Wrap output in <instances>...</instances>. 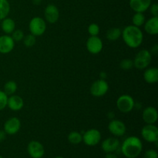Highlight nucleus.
Returning <instances> with one entry per match:
<instances>
[{
	"label": "nucleus",
	"instance_id": "f257e3e1",
	"mask_svg": "<svg viewBox=\"0 0 158 158\" xmlns=\"http://www.w3.org/2000/svg\"><path fill=\"white\" fill-rule=\"evenodd\" d=\"M121 37L125 44L130 48L136 49L141 46L143 40V34L140 27L130 25L122 30Z\"/></svg>",
	"mask_w": 158,
	"mask_h": 158
},
{
	"label": "nucleus",
	"instance_id": "f03ea898",
	"mask_svg": "<svg viewBox=\"0 0 158 158\" xmlns=\"http://www.w3.org/2000/svg\"><path fill=\"white\" fill-rule=\"evenodd\" d=\"M120 151L126 158H137L143 151L141 140L136 136L127 137L120 146Z\"/></svg>",
	"mask_w": 158,
	"mask_h": 158
},
{
	"label": "nucleus",
	"instance_id": "7ed1b4c3",
	"mask_svg": "<svg viewBox=\"0 0 158 158\" xmlns=\"http://www.w3.org/2000/svg\"><path fill=\"white\" fill-rule=\"evenodd\" d=\"M152 60V55L148 49H141L134 57V67L137 69H145L150 66Z\"/></svg>",
	"mask_w": 158,
	"mask_h": 158
},
{
	"label": "nucleus",
	"instance_id": "20e7f679",
	"mask_svg": "<svg viewBox=\"0 0 158 158\" xmlns=\"http://www.w3.org/2000/svg\"><path fill=\"white\" fill-rule=\"evenodd\" d=\"M29 29L30 34L34 36H41L46 30V22L40 16L33 17L29 21Z\"/></svg>",
	"mask_w": 158,
	"mask_h": 158
},
{
	"label": "nucleus",
	"instance_id": "39448f33",
	"mask_svg": "<svg viewBox=\"0 0 158 158\" xmlns=\"http://www.w3.org/2000/svg\"><path fill=\"white\" fill-rule=\"evenodd\" d=\"M135 106V101L131 95L123 94L117 100V107L121 113L127 114L131 112Z\"/></svg>",
	"mask_w": 158,
	"mask_h": 158
},
{
	"label": "nucleus",
	"instance_id": "423d86ee",
	"mask_svg": "<svg viewBox=\"0 0 158 158\" xmlns=\"http://www.w3.org/2000/svg\"><path fill=\"white\" fill-rule=\"evenodd\" d=\"M102 135L100 131L94 128L87 130L83 134V141L86 146L94 147L101 141Z\"/></svg>",
	"mask_w": 158,
	"mask_h": 158
},
{
	"label": "nucleus",
	"instance_id": "0eeeda50",
	"mask_svg": "<svg viewBox=\"0 0 158 158\" xmlns=\"http://www.w3.org/2000/svg\"><path fill=\"white\" fill-rule=\"evenodd\" d=\"M109 90V84L107 82L103 79H99L94 81L90 86L91 95L95 97H101L106 95Z\"/></svg>",
	"mask_w": 158,
	"mask_h": 158
},
{
	"label": "nucleus",
	"instance_id": "6e6552de",
	"mask_svg": "<svg viewBox=\"0 0 158 158\" xmlns=\"http://www.w3.org/2000/svg\"><path fill=\"white\" fill-rule=\"evenodd\" d=\"M141 136L148 143L158 141V128L155 124H146L141 129Z\"/></svg>",
	"mask_w": 158,
	"mask_h": 158
},
{
	"label": "nucleus",
	"instance_id": "1a4fd4ad",
	"mask_svg": "<svg viewBox=\"0 0 158 158\" xmlns=\"http://www.w3.org/2000/svg\"><path fill=\"white\" fill-rule=\"evenodd\" d=\"M108 131L114 137H122L126 134L127 127L122 120L117 119H112L108 124Z\"/></svg>",
	"mask_w": 158,
	"mask_h": 158
},
{
	"label": "nucleus",
	"instance_id": "9d476101",
	"mask_svg": "<svg viewBox=\"0 0 158 158\" xmlns=\"http://www.w3.org/2000/svg\"><path fill=\"white\" fill-rule=\"evenodd\" d=\"M86 47L88 52L94 55L99 54L103 48V43L101 39L98 36H89L86 43Z\"/></svg>",
	"mask_w": 158,
	"mask_h": 158
},
{
	"label": "nucleus",
	"instance_id": "9b49d317",
	"mask_svg": "<svg viewBox=\"0 0 158 158\" xmlns=\"http://www.w3.org/2000/svg\"><path fill=\"white\" fill-rule=\"evenodd\" d=\"M27 152L32 158H43L45 154V148L38 140H31L28 143Z\"/></svg>",
	"mask_w": 158,
	"mask_h": 158
},
{
	"label": "nucleus",
	"instance_id": "f8f14e48",
	"mask_svg": "<svg viewBox=\"0 0 158 158\" xmlns=\"http://www.w3.org/2000/svg\"><path fill=\"white\" fill-rule=\"evenodd\" d=\"M21 128V121L17 117H11L5 122L3 131L7 135H15Z\"/></svg>",
	"mask_w": 158,
	"mask_h": 158
},
{
	"label": "nucleus",
	"instance_id": "ddd939ff",
	"mask_svg": "<svg viewBox=\"0 0 158 158\" xmlns=\"http://www.w3.org/2000/svg\"><path fill=\"white\" fill-rule=\"evenodd\" d=\"M45 21L50 24H54L60 19V11L56 6L49 4L45 8L44 10Z\"/></svg>",
	"mask_w": 158,
	"mask_h": 158
},
{
	"label": "nucleus",
	"instance_id": "4468645a",
	"mask_svg": "<svg viewBox=\"0 0 158 158\" xmlns=\"http://www.w3.org/2000/svg\"><path fill=\"white\" fill-rule=\"evenodd\" d=\"M120 142L117 137H108L101 143V149L105 153H114L120 148Z\"/></svg>",
	"mask_w": 158,
	"mask_h": 158
},
{
	"label": "nucleus",
	"instance_id": "2eb2a0df",
	"mask_svg": "<svg viewBox=\"0 0 158 158\" xmlns=\"http://www.w3.org/2000/svg\"><path fill=\"white\" fill-rule=\"evenodd\" d=\"M15 42L10 35H0V53L8 54L13 50Z\"/></svg>",
	"mask_w": 158,
	"mask_h": 158
},
{
	"label": "nucleus",
	"instance_id": "dca6fc26",
	"mask_svg": "<svg viewBox=\"0 0 158 158\" xmlns=\"http://www.w3.org/2000/svg\"><path fill=\"white\" fill-rule=\"evenodd\" d=\"M142 119L146 124H155L158 119L157 109L154 106L144 108L142 113Z\"/></svg>",
	"mask_w": 158,
	"mask_h": 158
},
{
	"label": "nucleus",
	"instance_id": "f3484780",
	"mask_svg": "<svg viewBox=\"0 0 158 158\" xmlns=\"http://www.w3.org/2000/svg\"><path fill=\"white\" fill-rule=\"evenodd\" d=\"M152 0H130V7L135 12H144L151 6Z\"/></svg>",
	"mask_w": 158,
	"mask_h": 158
},
{
	"label": "nucleus",
	"instance_id": "a211bd4d",
	"mask_svg": "<svg viewBox=\"0 0 158 158\" xmlns=\"http://www.w3.org/2000/svg\"><path fill=\"white\" fill-rule=\"evenodd\" d=\"M7 106L12 111H19L24 106V100L20 96L15 94L9 96Z\"/></svg>",
	"mask_w": 158,
	"mask_h": 158
},
{
	"label": "nucleus",
	"instance_id": "6ab92c4d",
	"mask_svg": "<svg viewBox=\"0 0 158 158\" xmlns=\"http://www.w3.org/2000/svg\"><path fill=\"white\" fill-rule=\"evenodd\" d=\"M144 30L149 35H156L158 34V17L153 16L145 21Z\"/></svg>",
	"mask_w": 158,
	"mask_h": 158
},
{
	"label": "nucleus",
	"instance_id": "aec40b11",
	"mask_svg": "<svg viewBox=\"0 0 158 158\" xmlns=\"http://www.w3.org/2000/svg\"><path fill=\"white\" fill-rule=\"evenodd\" d=\"M143 80L150 84H154L158 82V69L157 67H148L143 74Z\"/></svg>",
	"mask_w": 158,
	"mask_h": 158
},
{
	"label": "nucleus",
	"instance_id": "412c9836",
	"mask_svg": "<svg viewBox=\"0 0 158 158\" xmlns=\"http://www.w3.org/2000/svg\"><path fill=\"white\" fill-rule=\"evenodd\" d=\"M1 29L6 35H11L15 29V23L12 19L6 17L2 20Z\"/></svg>",
	"mask_w": 158,
	"mask_h": 158
},
{
	"label": "nucleus",
	"instance_id": "4be33fe9",
	"mask_svg": "<svg viewBox=\"0 0 158 158\" xmlns=\"http://www.w3.org/2000/svg\"><path fill=\"white\" fill-rule=\"evenodd\" d=\"M121 29L118 27H113L108 29L106 33V38L109 41L114 42L118 40L121 37Z\"/></svg>",
	"mask_w": 158,
	"mask_h": 158
},
{
	"label": "nucleus",
	"instance_id": "5701e85b",
	"mask_svg": "<svg viewBox=\"0 0 158 158\" xmlns=\"http://www.w3.org/2000/svg\"><path fill=\"white\" fill-rule=\"evenodd\" d=\"M10 12V4L8 0H0V20L6 18Z\"/></svg>",
	"mask_w": 158,
	"mask_h": 158
},
{
	"label": "nucleus",
	"instance_id": "b1692460",
	"mask_svg": "<svg viewBox=\"0 0 158 158\" xmlns=\"http://www.w3.org/2000/svg\"><path fill=\"white\" fill-rule=\"evenodd\" d=\"M68 140L72 144H80L83 141V134L78 131H72L68 135Z\"/></svg>",
	"mask_w": 158,
	"mask_h": 158
},
{
	"label": "nucleus",
	"instance_id": "393cba45",
	"mask_svg": "<svg viewBox=\"0 0 158 158\" xmlns=\"http://www.w3.org/2000/svg\"><path fill=\"white\" fill-rule=\"evenodd\" d=\"M17 83L13 80H9V81L6 82V84L4 85V92L6 95L9 96L13 95L17 90Z\"/></svg>",
	"mask_w": 158,
	"mask_h": 158
},
{
	"label": "nucleus",
	"instance_id": "a878e982",
	"mask_svg": "<svg viewBox=\"0 0 158 158\" xmlns=\"http://www.w3.org/2000/svg\"><path fill=\"white\" fill-rule=\"evenodd\" d=\"M146 19H145V15L143 12H135L132 17V23L134 26H137V27H140V26H143Z\"/></svg>",
	"mask_w": 158,
	"mask_h": 158
},
{
	"label": "nucleus",
	"instance_id": "bb28decb",
	"mask_svg": "<svg viewBox=\"0 0 158 158\" xmlns=\"http://www.w3.org/2000/svg\"><path fill=\"white\" fill-rule=\"evenodd\" d=\"M23 44L26 47H32L35 44V43H36V37L34 36L32 34H28V35H25L23 40Z\"/></svg>",
	"mask_w": 158,
	"mask_h": 158
},
{
	"label": "nucleus",
	"instance_id": "cd10ccee",
	"mask_svg": "<svg viewBox=\"0 0 158 158\" xmlns=\"http://www.w3.org/2000/svg\"><path fill=\"white\" fill-rule=\"evenodd\" d=\"M100 26L97 23H91L87 28V32L90 36H96L100 33Z\"/></svg>",
	"mask_w": 158,
	"mask_h": 158
},
{
	"label": "nucleus",
	"instance_id": "c85d7f7f",
	"mask_svg": "<svg viewBox=\"0 0 158 158\" xmlns=\"http://www.w3.org/2000/svg\"><path fill=\"white\" fill-rule=\"evenodd\" d=\"M120 67L123 70H129L134 67V62L131 59H123L120 63Z\"/></svg>",
	"mask_w": 158,
	"mask_h": 158
},
{
	"label": "nucleus",
	"instance_id": "c756f323",
	"mask_svg": "<svg viewBox=\"0 0 158 158\" xmlns=\"http://www.w3.org/2000/svg\"><path fill=\"white\" fill-rule=\"evenodd\" d=\"M12 40H14L15 43H19V42L23 41V38H24L25 35L24 32L20 29H15L12 34H11Z\"/></svg>",
	"mask_w": 158,
	"mask_h": 158
},
{
	"label": "nucleus",
	"instance_id": "7c9ffc66",
	"mask_svg": "<svg viewBox=\"0 0 158 158\" xmlns=\"http://www.w3.org/2000/svg\"><path fill=\"white\" fill-rule=\"evenodd\" d=\"M8 96L3 90H0V111L3 110L7 106Z\"/></svg>",
	"mask_w": 158,
	"mask_h": 158
},
{
	"label": "nucleus",
	"instance_id": "2f4dec72",
	"mask_svg": "<svg viewBox=\"0 0 158 158\" xmlns=\"http://www.w3.org/2000/svg\"><path fill=\"white\" fill-rule=\"evenodd\" d=\"M144 158H158V153L154 149H149L144 153Z\"/></svg>",
	"mask_w": 158,
	"mask_h": 158
},
{
	"label": "nucleus",
	"instance_id": "473e14b6",
	"mask_svg": "<svg viewBox=\"0 0 158 158\" xmlns=\"http://www.w3.org/2000/svg\"><path fill=\"white\" fill-rule=\"evenodd\" d=\"M151 13L152 14L153 16L158 17V5L157 3H151V6L149 7Z\"/></svg>",
	"mask_w": 158,
	"mask_h": 158
},
{
	"label": "nucleus",
	"instance_id": "72a5a7b5",
	"mask_svg": "<svg viewBox=\"0 0 158 158\" xmlns=\"http://www.w3.org/2000/svg\"><path fill=\"white\" fill-rule=\"evenodd\" d=\"M150 52L151 53V55H157L158 52V45L155 44L151 47V50H149Z\"/></svg>",
	"mask_w": 158,
	"mask_h": 158
},
{
	"label": "nucleus",
	"instance_id": "f704fd0d",
	"mask_svg": "<svg viewBox=\"0 0 158 158\" xmlns=\"http://www.w3.org/2000/svg\"><path fill=\"white\" fill-rule=\"evenodd\" d=\"M6 136H7L6 133L3 130H0V143H2V142L6 140Z\"/></svg>",
	"mask_w": 158,
	"mask_h": 158
},
{
	"label": "nucleus",
	"instance_id": "c9c22d12",
	"mask_svg": "<svg viewBox=\"0 0 158 158\" xmlns=\"http://www.w3.org/2000/svg\"><path fill=\"white\" fill-rule=\"evenodd\" d=\"M105 158H118V157L114 153H106Z\"/></svg>",
	"mask_w": 158,
	"mask_h": 158
},
{
	"label": "nucleus",
	"instance_id": "e433bc0d",
	"mask_svg": "<svg viewBox=\"0 0 158 158\" xmlns=\"http://www.w3.org/2000/svg\"><path fill=\"white\" fill-rule=\"evenodd\" d=\"M100 79H103V80H105V79H106V73H105V72H101V73H100Z\"/></svg>",
	"mask_w": 158,
	"mask_h": 158
},
{
	"label": "nucleus",
	"instance_id": "4c0bfd02",
	"mask_svg": "<svg viewBox=\"0 0 158 158\" xmlns=\"http://www.w3.org/2000/svg\"><path fill=\"white\" fill-rule=\"evenodd\" d=\"M32 2H33V4L38 6V5L40 4V2H42V0H32Z\"/></svg>",
	"mask_w": 158,
	"mask_h": 158
},
{
	"label": "nucleus",
	"instance_id": "58836bf2",
	"mask_svg": "<svg viewBox=\"0 0 158 158\" xmlns=\"http://www.w3.org/2000/svg\"><path fill=\"white\" fill-rule=\"evenodd\" d=\"M55 158H64L63 157H60V156H59V157H56Z\"/></svg>",
	"mask_w": 158,
	"mask_h": 158
},
{
	"label": "nucleus",
	"instance_id": "ea45409f",
	"mask_svg": "<svg viewBox=\"0 0 158 158\" xmlns=\"http://www.w3.org/2000/svg\"><path fill=\"white\" fill-rule=\"evenodd\" d=\"M0 158H4V157H3L2 156H1V155H0Z\"/></svg>",
	"mask_w": 158,
	"mask_h": 158
}]
</instances>
